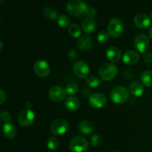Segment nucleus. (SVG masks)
<instances>
[{"label": "nucleus", "mask_w": 152, "mask_h": 152, "mask_svg": "<svg viewBox=\"0 0 152 152\" xmlns=\"http://www.w3.org/2000/svg\"><path fill=\"white\" fill-rule=\"evenodd\" d=\"M87 4L83 0H69L67 2L66 9L69 14L74 17H81L86 14Z\"/></svg>", "instance_id": "1"}, {"label": "nucleus", "mask_w": 152, "mask_h": 152, "mask_svg": "<svg viewBox=\"0 0 152 152\" xmlns=\"http://www.w3.org/2000/svg\"><path fill=\"white\" fill-rule=\"evenodd\" d=\"M112 102L116 104H123L127 102L129 98V92L124 86H117L112 89L110 94Z\"/></svg>", "instance_id": "2"}, {"label": "nucleus", "mask_w": 152, "mask_h": 152, "mask_svg": "<svg viewBox=\"0 0 152 152\" xmlns=\"http://www.w3.org/2000/svg\"><path fill=\"white\" fill-rule=\"evenodd\" d=\"M118 73V68L112 63H105L100 67L99 76L105 81H110L115 78Z\"/></svg>", "instance_id": "3"}, {"label": "nucleus", "mask_w": 152, "mask_h": 152, "mask_svg": "<svg viewBox=\"0 0 152 152\" xmlns=\"http://www.w3.org/2000/svg\"><path fill=\"white\" fill-rule=\"evenodd\" d=\"M88 148V142L83 137H75L70 141L69 148L72 152H85Z\"/></svg>", "instance_id": "4"}, {"label": "nucleus", "mask_w": 152, "mask_h": 152, "mask_svg": "<svg viewBox=\"0 0 152 152\" xmlns=\"http://www.w3.org/2000/svg\"><path fill=\"white\" fill-rule=\"evenodd\" d=\"M68 123L64 119H56L50 124V132L54 136H61L65 134L68 130Z\"/></svg>", "instance_id": "5"}, {"label": "nucleus", "mask_w": 152, "mask_h": 152, "mask_svg": "<svg viewBox=\"0 0 152 152\" xmlns=\"http://www.w3.org/2000/svg\"><path fill=\"white\" fill-rule=\"evenodd\" d=\"M123 31H124V25L120 19L114 18L108 23V33L111 37L117 38L123 34Z\"/></svg>", "instance_id": "6"}, {"label": "nucleus", "mask_w": 152, "mask_h": 152, "mask_svg": "<svg viewBox=\"0 0 152 152\" xmlns=\"http://www.w3.org/2000/svg\"><path fill=\"white\" fill-rule=\"evenodd\" d=\"M73 71L77 77L80 79L87 78L90 74V68L86 62L77 61L73 66Z\"/></svg>", "instance_id": "7"}, {"label": "nucleus", "mask_w": 152, "mask_h": 152, "mask_svg": "<svg viewBox=\"0 0 152 152\" xmlns=\"http://www.w3.org/2000/svg\"><path fill=\"white\" fill-rule=\"evenodd\" d=\"M35 120V114L29 108L22 110L18 116V123L24 127L29 126L34 123Z\"/></svg>", "instance_id": "8"}, {"label": "nucleus", "mask_w": 152, "mask_h": 152, "mask_svg": "<svg viewBox=\"0 0 152 152\" xmlns=\"http://www.w3.org/2000/svg\"><path fill=\"white\" fill-rule=\"evenodd\" d=\"M149 39L145 34H140L137 36L134 41V45L135 48L140 53H145L149 48Z\"/></svg>", "instance_id": "9"}, {"label": "nucleus", "mask_w": 152, "mask_h": 152, "mask_svg": "<svg viewBox=\"0 0 152 152\" xmlns=\"http://www.w3.org/2000/svg\"><path fill=\"white\" fill-rule=\"evenodd\" d=\"M67 95V92L62 86H53L48 92V96L53 102H61L64 100Z\"/></svg>", "instance_id": "10"}, {"label": "nucleus", "mask_w": 152, "mask_h": 152, "mask_svg": "<svg viewBox=\"0 0 152 152\" xmlns=\"http://www.w3.org/2000/svg\"><path fill=\"white\" fill-rule=\"evenodd\" d=\"M34 71L39 77H46L50 74V66L44 60H37L34 65Z\"/></svg>", "instance_id": "11"}, {"label": "nucleus", "mask_w": 152, "mask_h": 152, "mask_svg": "<svg viewBox=\"0 0 152 152\" xmlns=\"http://www.w3.org/2000/svg\"><path fill=\"white\" fill-rule=\"evenodd\" d=\"M88 102L93 108H101L105 106L107 99L103 94L94 93L88 97Z\"/></svg>", "instance_id": "12"}, {"label": "nucleus", "mask_w": 152, "mask_h": 152, "mask_svg": "<svg viewBox=\"0 0 152 152\" xmlns=\"http://www.w3.org/2000/svg\"><path fill=\"white\" fill-rule=\"evenodd\" d=\"M134 25L140 29L147 28L151 24V19L145 13H139L137 15L134 19Z\"/></svg>", "instance_id": "13"}, {"label": "nucleus", "mask_w": 152, "mask_h": 152, "mask_svg": "<svg viewBox=\"0 0 152 152\" xmlns=\"http://www.w3.org/2000/svg\"><path fill=\"white\" fill-rule=\"evenodd\" d=\"M140 56L138 53L134 50H128L123 54V61L128 65H134L138 62Z\"/></svg>", "instance_id": "14"}, {"label": "nucleus", "mask_w": 152, "mask_h": 152, "mask_svg": "<svg viewBox=\"0 0 152 152\" xmlns=\"http://www.w3.org/2000/svg\"><path fill=\"white\" fill-rule=\"evenodd\" d=\"M122 56L121 50L117 47H110L106 50V57L112 62H117L120 60Z\"/></svg>", "instance_id": "15"}, {"label": "nucleus", "mask_w": 152, "mask_h": 152, "mask_svg": "<svg viewBox=\"0 0 152 152\" xmlns=\"http://www.w3.org/2000/svg\"><path fill=\"white\" fill-rule=\"evenodd\" d=\"M96 28V22L91 17H86L82 22L81 29L86 34H91L94 32Z\"/></svg>", "instance_id": "16"}, {"label": "nucleus", "mask_w": 152, "mask_h": 152, "mask_svg": "<svg viewBox=\"0 0 152 152\" xmlns=\"http://www.w3.org/2000/svg\"><path fill=\"white\" fill-rule=\"evenodd\" d=\"M129 91L134 96H142L144 93L143 84L139 81H134L129 86Z\"/></svg>", "instance_id": "17"}, {"label": "nucleus", "mask_w": 152, "mask_h": 152, "mask_svg": "<svg viewBox=\"0 0 152 152\" xmlns=\"http://www.w3.org/2000/svg\"><path fill=\"white\" fill-rule=\"evenodd\" d=\"M79 48L83 51H88L91 50L93 46L92 39L88 36H83L78 40Z\"/></svg>", "instance_id": "18"}, {"label": "nucleus", "mask_w": 152, "mask_h": 152, "mask_svg": "<svg viewBox=\"0 0 152 152\" xmlns=\"http://www.w3.org/2000/svg\"><path fill=\"white\" fill-rule=\"evenodd\" d=\"M79 132L84 134H91L94 130V126L91 122L88 120H83L78 125Z\"/></svg>", "instance_id": "19"}, {"label": "nucleus", "mask_w": 152, "mask_h": 152, "mask_svg": "<svg viewBox=\"0 0 152 152\" xmlns=\"http://www.w3.org/2000/svg\"><path fill=\"white\" fill-rule=\"evenodd\" d=\"M3 134L8 139H13L16 136V129L14 125L11 123H6L3 125Z\"/></svg>", "instance_id": "20"}, {"label": "nucleus", "mask_w": 152, "mask_h": 152, "mask_svg": "<svg viewBox=\"0 0 152 152\" xmlns=\"http://www.w3.org/2000/svg\"><path fill=\"white\" fill-rule=\"evenodd\" d=\"M65 105L68 111H71V112H74V111H77L79 109L80 103V101L77 97L71 96L65 99Z\"/></svg>", "instance_id": "21"}, {"label": "nucleus", "mask_w": 152, "mask_h": 152, "mask_svg": "<svg viewBox=\"0 0 152 152\" xmlns=\"http://www.w3.org/2000/svg\"><path fill=\"white\" fill-rule=\"evenodd\" d=\"M141 82L147 87L152 86V71L150 70H145L142 72L140 76Z\"/></svg>", "instance_id": "22"}, {"label": "nucleus", "mask_w": 152, "mask_h": 152, "mask_svg": "<svg viewBox=\"0 0 152 152\" xmlns=\"http://www.w3.org/2000/svg\"><path fill=\"white\" fill-rule=\"evenodd\" d=\"M43 15L47 19L50 20H54L58 18L57 11L55 8L52 7H46L43 10Z\"/></svg>", "instance_id": "23"}, {"label": "nucleus", "mask_w": 152, "mask_h": 152, "mask_svg": "<svg viewBox=\"0 0 152 152\" xmlns=\"http://www.w3.org/2000/svg\"><path fill=\"white\" fill-rule=\"evenodd\" d=\"M68 34L71 37H74V38H78L81 36L82 30L80 27L77 25L73 24V25H70L69 28H68Z\"/></svg>", "instance_id": "24"}, {"label": "nucleus", "mask_w": 152, "mask_h": 152, "mask_svg": "<svg viewBox=\"0 0 152 152\" xmlns=\"http://www.w3.org/2000/svg\"><path fill=\"white\" fill-rule=\"evenodd\" d=\"M47 146L51 151H56L59 147V142L55 137H50L47 142Z\"/></svg>", "instance_id": "25"}, {"label": "nucleus", "mask_w": 152, "mask_h": 152, "mask_svg": "<svg viewBox=\"0 0 152 152\" xmlns=\"http://www.w3.org/2000/svg\"><path fill=\"white\" fill-rule=\"evenodd\" d=\"M57 23L62 28H67L70 25L71 19L66 15H60L57 18Z\"/></svg>", "instance_id": "26"}, {"label": "nucleus", "mask_w": 152, "mask_h": 152, "mask_svg": "<svg viewBox=\"0 0 152 152\" xmlns=\"http://www.w3.org/2000/svg\"><path fill=\"white\" fill-rule=\"evenodd\" d=\"M65 91H66L68 94L74 95L78 92L79 86L77 84V83H69V84L67 85L66 88H65Z\"/></svg>", "instance_id": "27"}, {"label": "nucleus", "mask_w": 152, "mask_h": 152, "mask_svg": "<svg viewBox=\"0 0 152 152\" xmlns=\"http://www.w3.org/2000/svg\"><path fill=\"white\" fill-rule=\"evenodd\" d=\"M109 36V34L107 33L106 31H101L96 36V40H97L99 43L104 44V43H106L108 41Z\"/></svg>", "instance_id": "28"}, {"label": "nucleus", "mask_w": 152, "mask_h": 152, "mask_svg": "<svg viewBox=\"0 0 152 152\" xmlns=\"http://www.w3.org/2000/svg\"><path fill=\"white\" fill-rule=\"evenodd\" d=\"M87 85L90 88H97L101 85V81L98 77H91L87 80Z\"/></svg>", "instance_id": "29"}, {"label": "nucleus", "mask_w": 152, "mask_h": 152, "mask_svg": "<svg viewBox=\"0 0 152 152\" xmlns=\"http://www.w3.org/2000/svg\"><path fill=\"white\" fill-rule=\"evenodd\" d=\"M91 143L93 146H98L102 143V137L100 135L95 134L94 135L91 140Z\"/></svg>", "instance_id": "30"}, {"label": "nucleus", "mask_w": 152, "mask_h": 152, "mask_svg": "<svg viewBox=\"0 0 152 152\" xmlns=\"http://www.w3.org/2000/svg\"><path fill=\"white\" fill-rule=\"evenodd\" d=\"M1 119L2 121L4 122V123H9L10 120V115L7 111H2L1 113Z\"/></svg>", "instance_id": "31"}, {"label": "nucleus", "mask_w": 152, "mask_h": 152, "mask_svg": "<svg viewBox=\"0 0 152 152\" xmlns=\"http://www.w3.org/2000/svg\"><path fill=\"white\" fill-rule=\"evenodd\" d=\"M143 59L146 63H151L152 62V53L151 52H145L143 55Z\"/></svg>", "instance_id": "32"}, {"label": "nucleus", "mask_w": 152, "mask_h": 152, "mask_svg": "<svg viewBox=\"0 0 152 152\" xmlns=\"http://www.w3.org/2000/svg\"><path fill=\"white\" fill-rule=\"evenodd\" d=\"M96 9L94 8V7H88L86 11V15L88 16V17H91L93 18L94 16H96Z\"/></svg>", "instance_id": "33"}, {"label": "nucleus", "mask_w": 152, "mask_h": 152, "mask_svg": "<svg viewBox=\"0 0 152 152\" xmlns=\"http://www.w3.org/2000/svg\"><path fill=\"white\" fill-rule=\"evenodd\" d=\"M0 97H1V99H0V104H3L4 101L6 100V94L2 89H1V91H0Z\"/></svg>", "instance_id": "34"}, {"label": "nucleus", "mask_w": 152, "mask_h": 152, "mask_svg": "<svg viewBox=\"0 0 152 152\" xmlns=\"http://www.w3.org/2000/svg\"><path fill=\"white\" fill-rule=\"evenodd\" d=\"M90 90H88V88H84L83 90V91H82V94H83V96H84L85 97H87V96H90L91 94H90Z\"/></svg>", "instance_id": "35"}, {"label": "nucleus", "mask_w": 152, "mask_h": 152, "mask_svg": "<svg viewBox=\"0 0 152 152\" xmlns=\"http://www.w3.org/2000/svg\"><path fill=\"white\" fill-rule=\"evenodd\" d=\"M149 35H150V37H151L152 39V26L151 27V28H150L149 30Z\"/></svg>", "instance_id": "36"}, {"label": "nucleus", "mask_w": 152, "mask_h": 152, "mask_svg": "<svg viewBox=\"0 0 152 152\" xmlns=\"http://www.w3.org/2000/svg\"><path fill=\"white\" fill-rule=\"evenodd\" d=\"M151 20H152V11H151Z\"/></svg>", "instance_id": "37"}, {"label": "nucleus", "mask_w": 152, "mask_h": 152, "mask_svg": "<svg viewBox=\"0 0 152 152\" xmlns=\"http://www.w3.org/2000/svg\"><path fill=\"white\" fill-rule=\"evenodd\" d=\"M113 152H119V151H113Z\"/></svg>", "instance_id": "38"}]
</instances>
